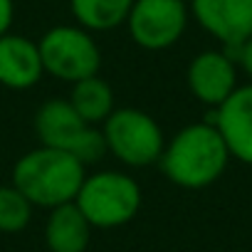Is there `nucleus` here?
<instances>
[{
  "label": "nucleus",
  "instance_id": "1",
  "mask_svg": "<svg viewBox=\"0 0 252 252\" xmlns=\"http://www.w3.org/2000/svg\"><path fill=\"white\" fill-rule=\"evenodd\" d=\"M230 151L215 129L213 121H198L188 124L166 141L163 156H161V171L163 176L186 190H198L213 186L227 168Z\"/></svg>",
  "mask_w": 252,
  "mask_h": 252
},
{
  "label": "nucleus",
  "instance_id": "2",
  "mask_svg": "<svg viewBox=\"0 0 252 252\" xmlns=\"http://www.w3.org/2000/svg\"><path fill=\"white\" fill-rule=\"evenodd\" d=\"M87 166L67 151L37 146L23 154L13 166V186L35 208H60L74 203L84 178Z\"/></svg>",
  "mask_w": 252,
  "mask_h": 252
},
{
  "label": "nucleus",
  "instance_id": "3",
  "mask_svg": "<svg viewBox=\"0 0 252 252\" xmlns=\"http://www.w3.org/2000/svg\"><path fill=\"white\" fill-rule=\"evenodd\" d=\"M141 186L134 176L121 171H96L87 173L74 205L84 213L92 227L111 230L131 222L141 210Z\"/></svg>",
  "mask_w": 252,
  "mask_h": 252
},
{
  "label": "nucleus",
  "instance_id": "4",
  "mask_svg": "<svg viewBox=\"0 0 252 252\" xmlns=\"http://www.w3.org/2000/svg\"><path fill=\"white\" fill-rule=\"evenodd\" d=\"M106 154L129 168H146L161 161L166 136L161 124L144 109L119 106L101 124Z\"/></svg>",
  "mask_w": 252,
  "mask_h": 252
},
{
  "label": "nucleus",
  "instance_id": "5",
  "mask_svg": "<svg viewBox=\"0 0 252 252\" xmlns=\"http://www.w3.org/2000/svg\"><path fill=\"white\" fill-rule=\"evenodd\" d=\"M35 134L40 146L67 151L84 166L96 163L106 154L101 126L87 124L74 111L69 99H47L35 111Z\"/></svg>",
  "mask_w": 252,
  "mask_h": 252
},
{
  "label": "nucleus",
  "instance_id": "6",
  "mask_svg": "<svg viewBox=\"0 0 252 252\" xmlns=\"http://www.w3.org/2000/svg\"><path fill=\"white\" fill-rule=\"evenodd\" d=\"M40 57L45 74L52 79L77 84L87 77L99 74L101 67V50L94 40V32L79 25H55L50 28L40 42Z\"/></svg>",
  "mask_w": 252,
  "mask_h": 252
},
{
  "label": "nucleus",
  "instance_id": "7",
  "mask_svg": "<svg viewBox=\"0 0 252 252\" xmlns=\"http://www.w3.org/2000/svg\"><path fill=\"white\" fill-rule=\"evenodd\" d=\"M190 8L186 0H134L126 30L134 45L149 52L173 47L188 28Z\"/></svg>",
  "mask_w": 252,
  "mask_h": 252
},
{
  "label": "nucleus",
  "instance_id": "8",
  "mask_svg": "<svg viewBox=\"0 0 252 252\" xmlns=\"http://www.w3.org/2000/svg\"><path fill=\"white\" fill-rule=\"evenodd\" d=\"M188 8L222 50H235L252 37V0H188Z\"/></svg>",
  "mask_w": 252,
  "mask_h": 252
},
{
  "label": "nucleus",
  "instance_id": "9",
  "mask_svg": "<svg viewBox=\"0 0 252 252\" xmlns=\"http://www.w3.org/2000/svg\"><path fill=\"white\" fill-rule=\"evenodd\" d=\"M186 82L200 104L218 109L237 89V64L222 50H205L190 60Z\"/></svg>",
  "mask_w": 252,
  "mask_h": 252
},
{
  "label": "nucleus",
  "instance_id": "10",
  "mask_svg": "<svg viewBox=\"0 0 252 252\" xmlns=\"http://www.w3.org/2000/svg\"><path fill=\"white\" fill-rule=\"evenodd\" d=\"M213 124L230 151V158L252 166V82L237 87L215 109Z\"/></svg>",
  "mask_w": 252,
  "mask_h": 252
},
{
  "label": "nucleus",
  "instance_id": "11",
  "mask_svg": "<svg viewBox=\"0 0 252 252\" xmlns=\"http://www.w3.org/2000/svg\"><path fill=\"white\" fill-rule=\"evenodd\" d=\"M45 77L40 47L35 40L5 32L0 37V84L5 89H32Z\"/></svg>",
  "mask_w": 252,
  "mask_h": 252
},
{
  "label": "nucleus",
  "instance_id": "12",
  "mask_svg": "<svg viewBox=\"0 0 252 252\" xmlns=\"http://www.w3.org/2000/svg\"><path fill=\"white\" fill-rule=\"evenodd\" d=\"M92 225L84 213L74 205L52 208L45 222V242L50 252H84L92 240Z\"/></svg>",
  "mask_w": 252,
  "mask_h": 252
},
{
  "label": "nucleus",
  "instance_id": "13",
  "mask_svg": "<svg viewBox=\"0 0 252 252\" xmlns=\"http://www.w3.org/2000/svg\"><path fill=\"white\" fill-rule=\"evenodd\" d=\"M69 104L74 106V111L92 126H101L111 111L116 109V99H114V89L106 79H101L99 74L87 77L77 84H72L69 92Z\"/></svg>",
  "mask_w": 252,
  "mask_h": 252
},
{
  "label": "nucleus",
  "instance_id": "14",
  "mask_svg": "<svg viewBox=\"0 0 252 252\" xmlns=\"http://www.w3.org/2000/svg\"><path fill=\"white\" fill-rule=\"evenodd\" d=\"M134 0H69L72 18L89 32H109L126 23Z\"/></svg>",
  "mask_w": 252,
  "mask_h": 252
},
{
  "label": "nucleus",
  "instance_id": "15",
  "mask_svg": "<svg viewBox=\"0 0 252 252\" xmlns=\"http://www.w3.org/2000/svg\"><path fill=\"white\" fill-rule=\"evenodd\" d=\"M35 205L13 186H0V232H23L32 220Z\"/></svg>",
  "mask_w": 252,
  "mask_h": 252
},
{
  "label": "nucleus",
  "instance_id": "16",
  "mask_svg": "<svg viewBox=\"0 0 252 252\" xmlns=\"http://www.w3.org/2000/svg\"><path fill=\"white\" fill-rule=\"evenodd\" d=\"M230 60H235V64L252 79V37L250 40H245L240 47H235V50H222Z\"/></svg>",
  "mask_w": 252,
  "mask_h": 252
},
{
  "label": "nucleus",
  "instance_id": "17",
  "mask_svg": "<svg viewBox=\"0 0 252 252\" xmlns=\"http://www.w3.org/2000/svg\"><path fill=\"white\" fill-rule=\"evenodd\" d=\"M13 18H15V3L13 0H0V37L10 32Z\"/></svg>",
  "mask_w": 252,
  "mask_h": 252
},
{
  "label": "nucleus",
  "instance_id": "18",
  "mask_svg": "<svg viewBox=\"0 0 252 252\" xmlns=\"http://www.w3.org/2000/svg\"><path fill=\"white\" fill-rule=\"evenodd\" d=\"M186 3H188V0H186Z\"/></svg>",
  "mask_w": 252,
  "mask_h": 252
}]
</instances>
